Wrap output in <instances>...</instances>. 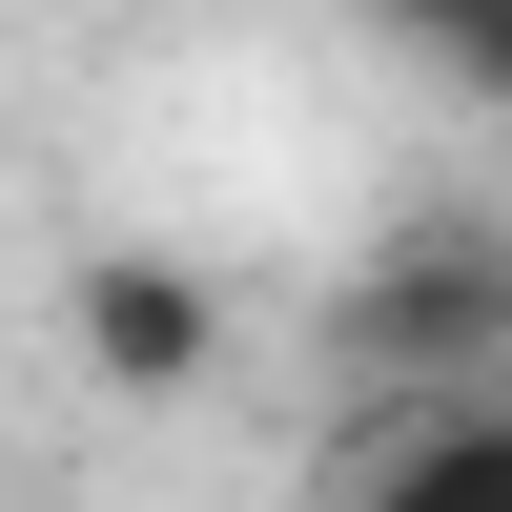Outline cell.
<instances>
[{"instance_id": "2", "label": "cell", "mask_w": 512, "mask_h": 512, "mask_svg": "<svg viewBox=\"0 0 512 512\" xmlns=\"http://www.w3.org/2000/svg\"><path fill=\"white\" fill-rule=\"evenodd\" d=\"M82 369H103V390H205V369H226V308H205V267H164V246H103V267H82Z\"/></svg>"}, {"instance_id": "4", "label": "cell", "mask_w": 512, "mask_h": 512, "mask_svg": "<svg viewBox=\"0 0 512 512\" xmlns=\"http://www.w3.org/2000/svg\"><path fill=\"white\" fill-rule=\"evenodd\" d=\"M369 21H390L410 62H451L472 103H512V0H369Z\"/></svg>"}, {"instance_id": "3", "label": "cell", "mask_w": 512, "mask_h": 512, "mask_svg": "<svg viewBox=\"0 0 512 512\" xmlns=\"http://www.w3.org/2000/svg\"><path fill=\"white\" fill-rule=\"evenodd\" d=\"M369 512H512V410H472V390H410V431L369 451Z\"/></svg>"}, {"instance_id": "1", "label": "cell", "mask_w": 512, "mask_h": 512, "mask_svg": "<svg viewBox=\"0 0 512 512\" xmlns=\"http://www.w3.org/2000/svg\"><path fill=\"white\" fill-rule=\"evenodd\" d=\"M492 349H512V226H410L349 287V369H390V390H472Z\"/></svg>"}]
</instances>
